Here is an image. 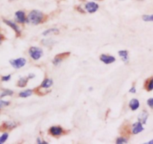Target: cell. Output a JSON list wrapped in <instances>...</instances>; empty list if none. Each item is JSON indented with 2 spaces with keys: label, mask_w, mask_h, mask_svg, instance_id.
Returning a JSON list of instances; mask_svg holds the SVG:
<instances>
[{
  "label": "cell",
  "mask_w": 153,
  "mask_h": 144,
  "mask_svg": "<svg viewBox=\"0 0 153 144\" xmlns=\"http://www.w3.org/2000/svg\"><path fill=\"white\" fill-rule=\"evenodd\" d=\"M43 18H44V15H43L42 12L34 10L30 12V13L28 16V18H27V22L34 24V25H38L39 23L43 22Z\"/></svg>",
  "instance_id": "obj_1"
},
{
  "label": "cell",
  "mask_w": 153,
  "mask_h": 144,
  "mask_svg": "<svg viewBox=\"0 0 153 144\" xmlns=\"http://www.w3.org/2000/svg\"><path fill=\"white\" fill-rule=\"evenodd\" d=\"M10 64L13 68L15 69H20L25 65L26 64V60L23 58H19L16 59L10 60Z\"/></svg>",
  "instance_id": "obj_2"
},
{
  "label": "cell",
  "mask_w": 153,
  "mask_h": 144,
  "mask_svg": "<svg viewBox=\"0 0 153 144\" xmlns=\"http://www.w3.org/2000/svg\"><path fill=\"white\" fill-rule=\"evenodd\" d=\"M29 55L34 60L40 59V57L43 55V50L38 47H31L29 49Z\"/></svg>",
  "instance_id": "obj_3"
},
{
  "label": "cell",
  "mask_w": 153,
  "mask_h": 144,
  "mask_svg": "<svg viewBox=\"0 0 153 144\" xmlns=\"http://www.w3.org/2000/svg\"><path fill=\"white\" fill-rule=\"evenodd\" d=\"M99 8V5L97 3L94 2V1H91V2H88L85 4V9L87 10V11L89 12V13H95Z\"/></svg>",
  "instance_id": "obj_4"
},
{
  "label": "cell",
  "mask_w": 153,
  "mask_h": 144,
  "mask_svg": "<svg viewBox=\"0 0 153 144\" xmlns=\"http://www.w3.org/2000/svg\"><path fill=\"white\" fill-rule=\"evenodd\" d=\"M3 22H4V23H5L7 25L10 26V28H11L12 29H13V31L16 32V36H17V37L20 36V34H21L20 29H19V27L17 26V25H16V24H15L14 22H12V21L7 20V19H4V20H3Z\"/></svg>",
  "instance_id": "obj_5"
},
{
  "label": "cell",
  "mask_w": 153,
  "mask_h": 144,
  "mask_svg": "<svg viewBox=\"0 0 153 144\" xmlns=\"http://www.w3.org/2000/svg\"><path fill=\"white\" fill-rule=\"evenodd\" d=\"M70 52H66V53H61V54H59V55H56L53 60V64H55V65H58V64H60L63 60L67 58V57L70 55Z\"/></svg>",
  "instance_id": "obj_6"
},
{
  "label": "cell",
  "mask_w": 153,
  "mask_h": 144,
  "mask_svg": "<svg viewBox=\"0 0 153 144\" xmlns=\"http://www.w3.org/2000/svg\"><path fill=\"white\" fill-rule=\"evenodd\" d=\"M15 18H16V20L19 23H24L26 20V18H25V13L22 10H18L15 13Z\"/></svg>",
  "instance_id": "obj_7"
},
{
  "label": "cell",
  "mask_w": 153,
  "mask_h": 144,
  "mask_svg": "<svg viewBox=\"0 0 153 144\" xmlns=\"http://www.w3.org/2000/svg\"><path fill=\"white\" fill-rule=\"evenodd\" d=\"M143 127L142 125V123L140 122H135V123L133 124L132 125V133L133 134H139L140 132L143 131Z\"/></svg>",
  "instance_id": "obj_8"
},
{
  "label": "cell",
  "mask_w": 153,
  "mask_h": 144,
  "mask_svg": "<svg viewBox=\"0 0 153 144\" xmlns=\"http://www.w3.org/2000/svg\"><path fill=\"white\" fill-rule=\"evenodd\" d=\"M100 60L102 61L103 63L106 64H111V63L114 62L115 61V58L113 56H110V55H102L100 56Z\"/></svg>",
  "instance_id": "obj_9"
},
{
  "label": "cell",
  "mask_w": 153,
  "mask_h": 144,
  "mask_svg": "<svg viewBox=\"0 0 153 144\" xmlns=\"http://www.w3.org/2000/svg\"><path fill=\"white\" fill-rule=\"evenodd\" d=\"M49 133L52 136H60L63 133V129L59 126H53L49 129Z\"/></svg>",
  "instance_id": "obj_10"
},
{
  "label": "cell",
  "mask_w": 153,
  "mask_h": 144,
  "mask_svg": "<svg viewBox=\"0 0 153 144\" xmlns=\"http://www.w3.org/2000/svg\"><path fill=\"white\" fill-rule=\"evenodd\" d=\"M16 126V124L13 122H5L1 125L0 128H2V130H11Z\"/></svg>",
  "instance_id": "obj_11"
},
{
  "label": "cell",
  "mask_w": 153,
  "mask_h": 144,
  "mask_svg": "<svg viewBox=\"0 0 153 144\" xmlns=\"http://www.w3.org/2000/svg\"><path fill=\"white\" fill-rule=\"evenodd\" d=\"M140 106V102L137 99H132L129 102V107L132 111H136Z\"/></svg>",
  "instance_id": "obj_12"
},
{
  "label": "cell",
  "mask_w": 153,
  "mask_h": 144,
  "mask_svg": "<svg viewBox=\"0 0 153 144\" xmlns=\"http://www.w3.org/2000/svg\"><path fill=\"white\" fill-rule=\"evenodd\" d=\"M148 116H149V114H148V113L146 111H142L138 116L139 122H140L141 123H143V124H145L146 122V120H147Z\"/></svg>",
  "instance_id": "obj_13"
},
{
  "label": "cell",
  "mask_w": 153,
  "mask_h": 144,
  "mask_svg": "<svg viewBox=\"0 0 153 144\" xmlns=\"http://www.w3.org/2000/svg\"><path fill=\"white\" fill-rule=\"evenodd\" d=\"M28 80H29L28 76V77L20 78L17 82V86L19 87V88H24V87H25L27 85V83H28Z\"/></svg>",
  "instance_id": "obj_14"
},
{
  "label": "cell",
  "mask_w": 153,
  "mask_h": 144,
  "mask_svg": "<svg viewBox=\"0 0 153 144\" xmlns=\"http://www.w3.org/2000/svg\"><path fill=\"white\" fill-rule=\"evenodd\" d=\"M52 85H53V81H52V79H46L43 82H42V85L41 86H40V88L47 89V88H50Z\"/></svg>",
  "instance_id": "obj_15"
},
{
  "label": "cell",
  "mask_w": 153,
  "mask_h": 144,
  "mask_svg": "<svg viewBox=\"0 0 153 144\" xmlns=\"http://www.w3.org/2000/svg\"><path fill=\"white\" fill-rule=\"evenodd\" d=\"M119 55L124 62H128V52H127V51H126V50L119 51Z\"/></svg>",
  "instance_id": "obj_16"
},
{
  "label": "cell",
  "mask_w": 153,
  "mask_h": 144,
  "mask_svg": "<svg viewBox=\"0 0 153 144\" xmlns=\"http://www.w3.org/2000/svg\"><path fill=\"white\" fill-rule=\"evenodd\" d=\"M32 94V90H26V91H24L22 92L19 93V96L22 98H26V97L30 96Z\"/></svg>",
  "instance_id": "obj_17"
},
{
  "label": "cell",
  "mask_w": 153,
  "mask_h": 144,
  "mask_svg": "<svg viewBox=\"0 0 153 144\" xmlns=\"http://www.w3.org/2000/svg\"><path fill=\"white\" fill-rule=\"evenodd\" d=\"M59 33V30L57 29V28H51V29H48L46 31H45L43 33V35L46 36L49 35L50 34H58Z\"/></svg>",
  "instance_id": "obj_18"
},
{
  "label": "cell",
  "mask_w": 153,
  "mask_h": 144,
  "mask_svg": "<svg viewBox=\"0 0 153 144\" xmlns=\"http://www.w3.org/2000/svg\"><path fill=\"white\" fill-rule=\"evenodd\" d=\"M13 94V91H10V90L6 89L4 90V91H3L2 93L0 94V97H1V98H3V97L7 96H12Z\"/></svg>",
  "instance_id": "obj_19"
},
{
  "label": "cell",
  "mask_w": 153,
  "mask_h": 144,
  "mask_svg": "<svg viewBox=\"0 0 153 144\" xmlns=\"http://www.w3.org/2000/svg\"><path fill=\"white\" fill-rule=\"evenodd\" d=\"M7 138H8V134H7V133L5 132L4 133V134H1V135L0 136V144L4 143V142L7 140Z\"/></svg>",
  "instance_id": "obj_20"
},
{
  "label": "cell",
  "mask_w": 153,
  "mask_h": 144,
  "mask_svg": "<svg viewBox=\"0 0 153 144\" xmlns=\"http://www.w3.org/2000/svg\"><path fill=\"white\" fill-rule=\"evenodd\" d=\"M143 19L146 22H153V14L152 15H143Z\"/></svg>",
  "instance_id": "obj_21"
},
{
  "label": "cell",
  "mask_w": 153,
  "mask_h": 144,
  "mask_svg": "<svg viewBox=\"0 0 153 144\" xmlns=\"http://www.w3.org/2000/svg\"><path fill=\"white\" fill-rule=\"evenodd\" d=\"M146 89H147L148 91H151L153 90V79H150L149 81L147 84V86H146Z\"/></svg>",
  "instance_id": "obj_22"
},
{
  "label": "cell",
  "mask_w": 153,
  "mask_h": 144,
  "mask_svg": "<svg viewBox=\"0 0 153 144\" xmlns=\"http://www.w3.org/2000/svg\"><path fill=\"white\" fill-rule=\"evenodd\" d=\"M128 142V140L125 137H118L117 140V143L122 144V143H126Z\"/></svg>",
  "instance_id": "obj_23"
},
{
  "label": "cell",
  "mask_w": 153,
  "mask_h": 144,
  "mask_svg": "<svg viewBox=\"0 0 153 144\" xmlns=\"http://www.w3.org/2000/svg\"><path fill=\"white\" fill-rule=\"evenodd\" d=\"M10 102L8 101H4V100H0V109L2 108L6 107V106L9 105Z\"/></svg>",
  "instance_id": "obj_24"
},
{
  "label": "cell",
  "mask_w": 153,
  "mask_h": 144,
  "mask_svg": "<svg viewBox=\"0 0 153 144\" xmlns=\"http://www.w3.org/2000/svg\"><path fill=\"white\" fill-rule=\"evenodd\" d=\"M10 78H11V76H10V75L4 76L1 77V81H2V82H8V81L10 79Z\"/></svg>",
  "instance_id": "obj_25"
},
{
  "label": "cell",
  "mask_w": 153,
  "mask_h": 144,
  "mask_svg": "<svg viewBox=\"0 0 153 144\" xmlns=\"http://www.w3.org/2000/svg\"><path fill=\"white\" fill-rule=\"evenodd\" d=\"M147 104L151 108H153V98H151L147 100Z\"/></svg>",
  "instance_id": "obj_26"
},
{
  "label": "cell",
  "mask_w": 153,
  "mask_h": 144,
  "mask_svg": "<svg viewBox=\"0 0 153 144\" xmlns=\"http://www.w3.org/2000/svg\"><path fill=\"white\" fill-rule=\"evenodd\" d=\"M129 92H130V93H132V94H135V93H136V88H135V87L133 86L132 88H131V89H130Z\"/></svg>",
  "instance_id": "obj_27"
},
{
  "label": "cell",
  "mask_w": 153,
  "mask_h": 144,
  "mask_svg": "<svg viewBox=\"0 0 153 144\" xmlns=\"http://www.w3.org/2000/svg\"><path fill=\"white\" fill-rule=\"evenodd\" d=\"M28 78H29V79H33V78H34V74H29L28 75Z\"/></svg>",
  "instance_id": "obj_28"
},
{
  "label": "cell",
  "mask_w": 153,
  "mask_h": 144,
  "mask_svg": "<svg viewBox=\"0 0 153 144\" xmlns=\"http://www.w3.org/2000/svg\"><path fill=\"white\" fill-rule=\"evenodd\" d=\"M148 143H149V144H153V140H151V141H149Z\"/></svg>",
  "instance_id": "obj_29"
},
{
  "label": "cell",
  "mask_w": 153,
  "mask_h": 144,
  "mask_svg": "<svg viewBox=\"0 0 153 144\" xmlns=\"http://www.w3.org/2000/svg\"><path fill=\"white\" fill-rule=\"evenodd\" d=\"M1 38H2V37H1V34H0V41H1Z\"/></svg>",
  "instance_id": "obj_30"
},
{
  "label": "cell",
  "mask_w": 153,
  "mask_h": 144,
  "mask_svg": "<svg viewBox=\"0 0 153 144\" xmlns=\"http://www.w3.org/2000/svg\"><path fill=\"white\" fill-rule=\"evenodd\" d=\"M139 1H143V0H139Z\"/></svg>",
  "instance_id": "obj_31"
},
{
  "label": "cell",
  "mask_w": 153,
  "mask_h": 144,
  "mask_svg": "<svg viewBox=\"0 0 153 144\" xmlns=\"http://www.w3.org/2000/svg\"><path fill=\"white\" fill-rule=\"evenodd\" d=\"M10 1H13V0H10Z\"/></svg>",
  "instance_id": "obj_32"
},
{
  "label": "cell",
  "mask_w": 153,
  "mask_h": 144,
  "mask_svg": "<svg viewBox=\"0 0 153 144\" xmlns=\"http://www.w3.org/2000/svg\"><path fill=\"white\" fill-rule=\"evenodd\" d=\"M121 1H123V0H121Z\"/></svg>",
  "instance_id": "obj_33"
},
{
  "label": "cell",
  "mask_w": 153,
  "mask_h": 144,
  "mask_svg": "<svg viewBox=\"0 0 153 144\" xmlns=\"http://www.w3.org/2000/svg\"><path fill=\"white\" fill-rule=\"evenodd\" d=\"M83 1H84V0H83Z\"/></svg>",
  "instance_id": "obj_34"
}]
</instances>
